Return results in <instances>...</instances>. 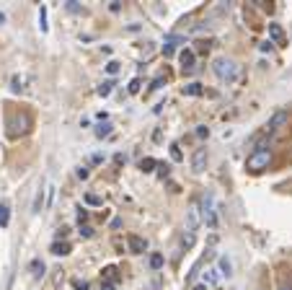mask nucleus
Segmentation results:
<instances>
[{
  "label": "nucleus",
  "mask_w": 292,
  "mask_h": 290,
  "mask_svg": "<svg viewBox=\"0 0 292 290\" xmlns=\"http://www.w3.org/2000/svg\"><path fill=\"white\" fill-rule=\"evenodd\" d=\"M111 86H114V80H104V83H101V86H99V88H96V94H99V96H104V99H106V96H109V94H111Z\"/></svg>",
  "instance_id": "a211bd4d"
},
{
  "label": "nucleus",
  "mask_w": 292,
  "mask_h": 290,
  "mask_svg": "<svg viewBox=\"0 0 292 290\" xmlns=\"http://www.w3.org/2000/svg\"><path fill=\"white\" fill-rule=\"evenodd\" d=\"M287 119H289V114H287V109H279V111H274L272 114V119H269V124H266V132L272 135V132H277V130H282L284 124H287Z\"/></svg>",
  "instance_id": "20e7f679"
},
{
  "label": "nucleus",
  "mask_w": 292,
  "mask_h": 290,
  "mask_svg": "<svg viewBox=\"0 0 292 290\" xmlns=\"http://www.w3.org/2000/svg\"><path fill=\"white\" fill-rule=\"evenodd\" d=\"M41 205H44V189L39 187V192H36V199H34V213H41Z\"/></svg>",
  "instance_id": "412c9836"
},
{
  "label": "nucleus",
  "mask_w": 292,
  "mask_h": 290,
  "mask_svg": "<svg viewBox=\"0 0 292 290\" xmlns=\"http://www.w3.org/2000/svg\"><path fill=\"white\" fill-rule=\"evenodd\" d=\"M269 36H272V41H277V44H284L287 41V36H284L279 24H269Z\"/></svg>",
  "instance_id": "9d476101"
},
{
  "label": "nucleus",
  "mask_w": 292,
  "mask_h": 290,
  "mask_svg": "<svg viewBox=\"0 0 292 290\" xmlns=\"http://www.w3.org/2000/svg\"><path fill=\"white\" fill-rule=\"evenodd\" d=\"M127 246H130V252H132V254H145L148 241L140 238V236H135V233H130V236H127Z\"/></svg>",
  "instance_id": "6e6552de"
},
{
  "label": "nucleus",
  "mask_w": 292,
  "mask_h": 290,
  "mask_svg": "<svg viewBox=\"0 0 292 290\" xmlns=\"http://www.w3.org/2000/svg\"><path fill=\"white\" fill-rule=\"evenodd\" d=\"M21 88H23V86H21V78H18V75H16V78H13V80H11V91H13V94H18V91H21Z\"/></svg>",
  "instance_id": "cd10ccee"
},
{
  "label": "nucleus",
  "mask_w": 292,
  "mask_h": 290,
  "mask_svg": "<svg viewBox=\"0 0 292 290\" xmlns=\"http://www.w3.org/2000/svg\"><path fill=\"white\" fill-rule=\"evenodd\" d=\"M155 166H158V161H155V158H142V161H140V169H142L145 174L155 171Z\"/></svg>",
  "instance_id": "4468645a"
},
{
  "label": "nucleus",
  "mask_w": 292,
  "mask_h": 290,
  "mask_svg": "<svg viewBox=\"0 0 292 290\" xmlns=\"http://www.w3.org/2000/svg\"><path fill=\"white\" fill-rule=\"evenodd\" d=\"M106 70H109L111 75H114V73H119V62H116V60H111V62L106 65Z\"/></svg>",
  "instance_id": "7c9ffc66"
},
{
  "label": "nucleus",
  "mask_w": 292,
  "mask_h": 290,
  "mask_svg": "<svg viewBox=\"0 0 292 290\" xmlns=\"http://www.w3.org/2000/svg\"><path fill=\"white\" fill-rule=\"evenodd\" d=\"M279 290H292V282H289V285H287V282H284V285H279Z\"/></svg>",
  "instance_id": "4c0bfd02"
},
{
  "label": "nucleus",
  "mask_w": 292,
  "mask_h": 290,
  "mask_svg": "<svg viewBox=\"0 0 292 290\" xmlns=\"http://www.w3.org/2000/svg\"><path fill=\"white\" fill-rule=\"evenodd\" d=\"M197 44H199V47H197V52H204V50H210V41H197Z\"/></svg>",
  "instance_id": "c9c22d12"
},
{
  "label": "nucleus",
  "mask_w": 292,
  "mask_h": 290,
  "mask_svg": "<svg viewBox=\"0 0 292 290\" xmlns=\"http://www.w3.org/2000/svg\"><path fill=\"white\" fill-rule=\"evenodd\" d=\"M29 270H31V277H34V280H41L47 267H44V262H41V259H34V262L29 264Z\"/></svg>",
  "instance_id": "9b49d317"
},
{
  "label": "nucleus",
  "mask_w": 292,
  "mask_h": 290,
  "mask_svg": "<svg viewBox=\"0 0 292 290\" xmlns=\"http://www.w3.org/2000/svg\"><path fill=\"white\" fill-rule=\"evenodd\" d=\"M88 169H86V166H80V169H78V179H88Z\"/></svg>",
  "instance_id": "f704fd0d"
},
{
  "label": "nucleus",
  "mask_w": 292,
  "mask_h": 290,
  "mask_svg": "<svg viewBox=\"0 0 292 290\" xmlns=\"http://www.w3.org/2000/svg\"><path fill=\"white\" fill-rule=\"evenodd\" d=\"M11 223V210H8V205H0V228H8Z\"/></svg>",
  "instance_id": "ddd939ff"
},
{
  "label": "nucleus",
  "mask_w": 292,
  "mask_h": 290,
  "mask_svg": "<svg viewBox=\"0 0 292 290\" xmlns=\"http://www.w3.org/2000/svg\"><path fill=\"white\" fill-rule=\"evenodd\" d=\"M86 202H88V205H101V197H96V194H86Z\"/></svg>",
  "instance_id": "2f4dec72"
},
{
  "label": "nucleus",
  "mask_w": 292,
  "mask_h": 290,
  "mask_svg": "<svg viewBox=\"0 0 292 290\" xmlns=\"http://www.w3.org/2000/svg\"><path fill=\"white\" fill-rule=\"evenodd\" d=\"M80 236L83 238H93V228L91 226H80Z\"/></svg>",
  "instance_id": "a878e982"
},
{
  "label": "nucleus",
  "mask_w": 292,
  "mask_h": 290,
  "mask_svg": "<svg viewBox=\"0 0 292 290\" xmlns=\"http://www.w3.org/2000/svg\"><path fill=\"white\" fill-rule=\"evenodd\" d=\"M207 135H210V130H207L204 124H199V127H197V138H207Z\"/></svg>",
  "instance_id": "72a5a7b5"
},
{
  "label": "nucleus",
  "mask_w": 292,
  "mask_h": 290,
  "mask_svg": "<svg viewBox=\"0 0 292 290\" xmlns=\"http://www.w3.org/2000/svg\"><path fill=\"white\" fill-rule=\"evenodd\" d=\"M171 155H174V161H181V158H184V153H181V148H179L176 143L171 145Z\"/></svg>",
  "instance_id": "bb28decb"
},
{
  "label": "nucleus",
  "mask_w": 292,
  "mask_h": 290,
  "mask_svg": "<svg viewBox=\"0 0 292 290\" xmlns=\"http://www.w3.org/2000/svg\"><path fill=\"white\" fill-rule=\"evenodd\" d=\"M65 8H67L70 13H80V11H83V8H80V6L75 3V0H67V3H65Z\"/></svg>",
  "instance_id": "393cba45"
},
{
  "label": "nucleus",
  "mask_w": 292,
  "mask_h": 290,
  "mask_svg": "<svg viewBox=\"0 0 292 290\" xmlns=\"http://www.w3.org/2000/svg\"><path fill=\"white\" fill-rule=\"evenodd\" d=\"M212 70H215V75H217L220 80H225V83H233V80L238 78V65H235V60H230V57H217V60L212 62Z\"/></svg>",
  "instance_id": "f03ea898"
},
{
  "label": "nucleus",
  "mask_w": 292,
  "mask_h": 290,
  "mask_svg": "<svg viewBox=\"0 0 292 290\" xmlns=\"http://www.w3.org/2000/svg\"><path fill=\"white\" fill-rule=\"evenodd\" d=\"M52 254L67 257V254H70V243H67V241H55V243H52Z\"/></svg>",
  "instance_id": "f8f14e48"
},
{
  "label": "nucleus",
  "mask_w": 292,
  "mask_h": 290,
  "mask_svg": "<svg viewBox=\"0 0 292 290\" xmlns=\"http://www.w3.org/2000/svg\"><path fill=\"white\" fill-rule=\"evenodd\" d=\"M72 287H75V290H88V282H86V280H78V277H75V280H72Z\"/></svg>",
  "instance_id": "c85d7f7f"
},
{
  "label": "nucleus",
  "mask_w": 292,
  "mask_h": 290,
  "mask_svg": "<svg viewBox=\"0 0 292 290\" xmlns=\"http://www.w3.org/2000/svg\"><path fill=\"white\" fill-rule=\"evenodd\" d=\"M3 24H6V13H3V11H0V26H3Z\"/></svg>",
  "instance_id": "58836bf2"
},
{
  "label": "nucleus",
  "mask_w": 292,
  "mask_h": 290,
  "mask_svg": "<svg viewBox=\"0 0 292 290\" xmlns=\"http://www.w3.org/2000/svg\"><path fill=\"white\" fill-rule=\"evenodd\" d=\"M217 264H220V270H217L220 275H225V277H230V275H233V272H230L233 267H230V259H228V257H220V262H217Z\"/></svg>",
  "instance_id": "2eb2a0df"
},
{
  "label": "nucleus",
  "mask_w": 292,
  "mask_h": 290,
  "mask_svg": "<svg viewBox=\"0 0 292 290\" xmlns=\"http://www.w3.org/2000/svg\"><path fill=\"white\" fill-rule=\"evenodd\" d=\"M191 169H194V174H202L207 169V148H197L191 153Z\"/></svg>",
  "instance_id": "39448f33"
},
{
  "label": "nucleus",
  "mask_w": 292,
  "mask_h": 290,
  "mask_svg": "<svg viewBox=\"0 0 292 290\" xmlns=\"http://www.w3.org/2000/svg\"><path fill=\"white\" fill-rule=\"evenodd\" d=\"M6 132H8V138H18V135H26L29 130H31V117L29 114H23V111H16V114H11L8 117V122H6Z\"/></svg>",
  "instance_id": "f257e3e1"
},
{
  "label": "nucleus",
  "mask_w": 292,
  "mask_h": 290,
  "mask_svg": "<svg viewBox=\"0 0 292 290\" xmlns=\"http://www.w3.org/2000/svg\"><path fill=\"white\" fill-rule=\"evenodd\" d=\"M179 44H186V39L179 36V34H168V36H165V44H163V55H165V57H171V55L176 52Z\"/></svg>",
  "instance_id": "423d86ee"
},
{
  "label": "nucleus",
  "mask_w": 292,
  "mask_h": 290,
  "mask_svg": "<svg viewBox=\"0 0 292 290\" xmlns=\"http://www.w3.org/2000/svg\"><path fill=\"white\" fill-rule=\"evenodd\" d=\"M86 220H88V210H86V207H78V223L83 226Z\"/></svg>",
  "instance_id": "b1692460"
},
{
  "label": "nucleus",
  "mask_w": 292,
  "mask_h": 290,
  "mask_svg": "<svg viewBox=\"0 0 292 290\" xmlns=\"http://www.w3.org/2000/svg\"><path fill=\"white\" fill-rule=\"evenodd\" d=\"M194 241H197V236H194L191 231H186V233H184V238H181V246H184V249H191V246H194Z\"/></svg>",
  "instance_id": "4be33fe9"
},
{
  "label": "nucleus",
  "mask_w": 292,
  "mask_h": 290,
  "mask_svg": "<svg viewBox=\"0 0 292 290\" xmlns=\"http://www.w3.org/2000/svg\"><path fill=\"white\" fill-rule=\"evenodd\" d=\"M184 94L186 96H202V86L199 83H189V86H184Z\"/></svg>",
  "instance_id": "aec40b11"
},
{
  "label": "nucleus",
  "mask_w": 292,
  "mask_h": 290,
  "mask_svg": "<svg viewBox=\"0 0 292 290\" xmlns=\"http://www.w3.org/2000/svg\"><path fill=\"white\" fill-rule=\"evenodd\" d=\"M150 267H153V270H160V267H163V254H153V257H150Z\"/></svg>",
  "instance_id": "5701e85b"
},
{
  "label": "nucleus",
  "mask_w": 292,
  "mask_h": 290,
  "mask_svg": "<svg viewBox=\"0 0 292 290\" xmlns=\"http://www.w3.org/2000/svg\"><path fill=\"white\" fill-rule=\"evenodd\" d=\"M191 290H207V285H204V282H202V285H194V287H191Z\"/></svg>",
  "instance_id": "e433bc0d"
},
{
  "label": "nucleus",
  "mask_w": 292,
  "mask_h": 290,
  "mask_svg": "<svg viewBox=\"0 0 292 290\" xmlns=\"http://www.w3.org/2000/svg\"><path fill=\"white\" fill-rule=\"evenodd\" d=\"M111 135V124L109 122H101L99 127H96V138H109Z\"/></svg>",
  "instance_id": "6ab92c4d"
},
{
  "label": "nucleus",
  "mask_w": 292,
  "mask_h": 290,
  "mask_svg": "<svg viewBox=\"0 0 292 290\" xmlns=\"http://www.w3.org/2000/svg\"><path fill=\"white\" fill-rule=\"evenodd\" d=\"M272 161H274L272 150H254L251 155L246 158V169H248V171H254V174H259V171L269 169Z\"/></svg>",
  "instance_id": "7ed1b4c3"
},
{
  "label": "nucleus",
  "mask_w": 292,
  "mask_h": 290,
  "mask_svg": "<svg viewBox=\"0 0 292 290\" xmlns=\"http://www.w3.org/2000/svg\"><path fill=\"white\" fill-rule=\"evenodd\" d=\"M39 29H41V34H47V29H50L47 26V8L44 6L39 8Z\"/></svg>",
  "instance_id": "dca6fc26"
},
{
  "label": "nucleus",
  "mask_w": 292,
  "mask_h": 290,
  "mask_svg": "<svg viewBox=\"0 0 292 290\" xmlns=\"http://www.w3.org/2000/svg\"><path fill=\"white\" fill-rule=\"evenodd\" d=\"M199 228V205L197 202H191L189 205V210H186V231H197Z\"/></svg>",
  "instance_id": "0eeeda50"
},
{
  "label": "nucleus",
  "mask_w": 292,
  "mask_h": 290,
  "mask_svg": "<svg viewBox=\"0 0 292 290\" xmlns=\"http://www.w3.org/2000/svg\"><path fill=\"white\" fill-rule=\"evenodd\" d=\"M163 83H165V78H163V75H158V78L153 80V86H150V88H153V91H158V88L163 86Z\"/></svg>",
  "instance_id": "c756f323"
},
{
  "label": "nucleus",
  "mask_w": 292,
  "mask_h": 290,
  "mask_svg": "<svg viewBox=\"0 0 292 290\" xmlns=\"http://www.w3.org/2000/svg\"><path fill=\"white\" fill-rule=\"evenodd\" d=\"M194 62H197V52L194 50H184L181 52V68H184V73H191L194 70Z\"/></svg>",
  "instance_id": "1a4fd4ad"
},
{
  "label": "nucleus",
  "mask_w": 292,
  "mask_h": 290,
  "mask_svg": "<svg viewBox=\"0 0 292 290\" xmlns=\"http://www.w3.org/2000/svg\"><path fill=\"white\" fill-rule=\"evenodd\" d=\"M140 91V78H135L132 83H130V94H137Z\"/></svg>",
  "instance_id": "473e14b6"
},
{
  "label": "nucleus",
  "mask_w": 292,
  "mask_h": 290,
  "mask_svg": "<svg viewBox=\"0 0 292 290\" xmlns=\"http://www.w3.org/2000/svg\"><path fill=\"white\" fill-rule=\"evenodd\" d=\"M217 280H220V277H217V270H207V272H204V285H212V287H215Z\"/></svg>",
  "instance_id": "f3484780"
}]
</instances>
